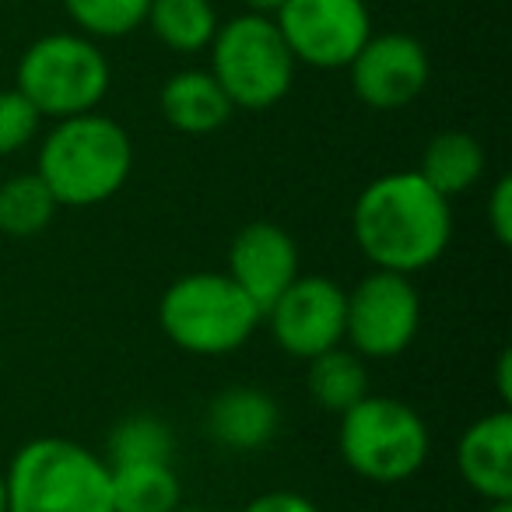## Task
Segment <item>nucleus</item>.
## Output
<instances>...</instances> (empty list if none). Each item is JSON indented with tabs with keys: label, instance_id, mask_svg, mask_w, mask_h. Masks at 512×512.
Wrapping results in <instances>:
<instances>
[{
	"label": "nucleus",
	"instance_id": "1",
	"mask_svg": "<svg viewBox=\"0 0 512 512\" xmlns=\"http://www.w3.org/2000/svg\"><path fill=\"white\" fill-rule=\"evenodd\" d=\"M351 232L372 267L411 278L439 264L449 249L453 207L449 197L421 179L418 169L386 172L358 193Z\"/></svg>",
	"mask_w": 512,
	"mask_h": 512
},
{
	"label": "nucleus",
	"instance_id": "2",
	"mask_svg": "<svg viewBox=\"0 0 512 512\" xmlns=\"http://www.w3.org/2000/svg\"><path fill=\"white\" fill-rule=\"evenodd\" d=\"M134 169V144L116 120L78 113L57 120L39 144L36 172L60 207H95L123 190Z\"/></svg>",
	"mask_w": 512,
	"mask_h": 512
},
{
	"label": "nucleus",
	"instance_id": "3",
	"mask_svg": "<svg viewBox=\"0 0 512 512\" xmlns=\"http://www.w3.org/2000/svg\"><path fill=\"white\" fill-rule=\"evenodd\" d=\"M8 512H113L109 463L81 442L39 435L8 463Z\"/></svg>",
	"mask_w": 512,
	"mask_h": 512
},
{
	"label": "nucleus",
	"instance_id": "4",
	"mask_svg": "<svg viewBox=\"0 0 512 512\" xmlns=\"http://www.w3.org/2000/svg\"><path fill=\"white\" fill-rule=\"evenodd\" d=\"M264 313L225 271L176 278L158 299V327L186 355L221 358L256 334Z\"/></svg>",
	"mask_w": 512,
	"mask_h": 512
},
{
	"label": "nucleus",
	"instance_id": "5",
	"mask_svg": "<svg viewBox=\"0 0 512 512\" xmlns=\"http://www.w3.org/2000/svg\"><path fill=\"white\" fill-rule=\"evenodd\" d=\"M337 449L351 474L372 484H400L425 467L432 432L411 404L369 393L341 414Z\"/></svg>",
	"mask_w": 512,
	"mask_h": 512
},
{
	"label": "nucleus",
	"instance_id": "6",
	"mask_svg": "<svg viewBox=\"0 0 512 512\" xmlns=\"http://www.w3.org/2000/svg\"><path fill=\"white\" fill-rule=\"evenodd\" d=\"M211 74L235 109H271L295 81V57L271 15H239L211 39Z\"/></svg>",
	"mask_w": 512,
	"mask_h": 512
},
{
	"label": "nucleus",
	"instance_id": "7",
	"mask_svg": "<svg viewBox=\"0 0 512 512\" xmlns=\"http://www.w3.org/2000/svg\"><path fill=\"white\" fill-rule=\"evenodd\" d=\"M18 92L50 120L92 113L109 92V64L88 36H43L18 60Z\"/></svg>",
	"mask_w": 512,
	"mask_h": 512
},
{
	"label": "nucleus",
	"instance_id": "8",
	"mask_svg": "<svg viewBox=\"0 0 512 512\" xmlns=\"http://www.w3.org/2000/svg\"><path fill=\"white\" fill-rule=\"evenodd\" d=\"M421 327V295L407 274H365L344 302V344L372 362L404 355Z\"/></svg>",
	"mask_w": 512,
	"mask_h": 512
},
{
	"label": "nucleus",
	"instance_id": "9",
	"mask_svg": "<svg viewBox=\"0 0 512 512\" xmlns=\"http://www.w3.org/2000/svg\"><path fill=\"white\" fill-rule=\"evenodd\" d=\"M274 25L285 36L295 64L320 71L348 67L372 36L365 0H285L274 11Z\"/></svg>",
	"mask_w": 512,
	"mask_h": 512
},
{
	"label": "nucleus",
	"instance_id": "10",
	"mask_svg": "<svg viewBox=\"0 0 512 512\" xmlns=\"http://www.w3.org/2000/svg\"><path fill=\"white\" fill-rule=\"evenodd\" d=\"M344 302H348V292L334 278L299 274L264 309V320L271 327L274 344L285 355L309 362L344 344Z\"/></svg>",
	"mask_w": 512,
	"mask_h": 512
},
{
	"label": "nucleus",
	"instance_id": "11",
	"mask_svg": "<svg viewBox=\"0 0 512 512\" xmlns=\"http://www.w3.org/2000/svg\"><path fill=\"white\" fill-rule=\"evenodd\" d=\"M351 88L369 109H404L425 92L428 85V53L414 36L404 32H383L369 36L365 46L348 64Z\"/></svg>",
	"mask_w": 512,
	"mask_h": 512
},
{
	"label": "nucleus",
	"instance_id": "12",
	"mask_svg": "<svg viewBox=\"0 0 512 512\" xmlns=\"http://www.w3.org/2000/svg\"><path fill=\"white\" fill-rule=\"evenodd\" d=\"M225 274L264 313L299 278V246L288 228L274 221H249L232 235Z\"/></svg>",
	"mask_w": 512,
	"mask_h": 512
},
{
	"label": "nucleus",
	"instance_id": "13",
	"mask_svg": "<svg viewBox=\"0 0 512 512\" xmlns=\"http://www.w3.org/2000/svg\"><path fill=\"white\" fill-rule=\"evenodd\" d=\"M456 470L484 502L512 498V414L495 411L463 428L456 442Z\"/></svg>",
	"mask_w": 512,
	"mask_h": 512
},
{
	"label": "nucleus",
	"instance_id": "14",
	"mask_svg": "<svg viewBox=\"0 0 512 512\" xmlns=\"http://www.w3.org/2000/svg\"><path fill=\"white\" fill-rule=\"evenodd\" d=\"M207 435L221 449L253 453L264 449L281 428V407L271 393L256 386H228L207 404Z\"/></svg>",
	"mask_w": 512,
	"mask_h": 512
},
{
	"label": "nucleus",
	"instance_id": "15",
	"mask_svg": "<svg viewBox=\"0 0 512 512\" xmlns=\"http://www.w3.org/2000/svg\"><path fill=\"white\" fill-rule=\"evenodd\" d=\"M158 106H162V116L172 130L190 134V137H204V134L221 130L235 109L232 102H228V95L221 92V85L214 81L211 71L172 74L162 85Z\"/></svg>",
	"mask_w": 512,
	"mask_h": 512
},
{
	"label": "nucleus",
	"instance_id": "16",
	"mask_svg": "<svg viewBox=\"0 0 512 512\" xmlns=\"http://www.w3.org/2000/svg\"><path fill=\"white\" fill-rule=\"evenodd\" d=\"M484 148L467 130H442L421 151L418 172L432 190L442 197H460L474 190L477 179L484 176Z\"/></svg>",
	"mask_w": 512,
	"mask_h": 512
},
{
	"label": "nucleus",
	"instance_id": "17",
	"mask_svg": "<svg viewBox=\"0 0 512 512\" xmlns=\"http://www.w3.org/2000/svg\"><path fill=\"white\" fill-rule=\"evenodd\" d=\"M109 495H113V512H176L179 477L169 460L113 463Z\"/></svg>",
	"mask_w": 512,
	"mask_h": 512
},
{
	"label": "nucleus",
	"instance_id": "18",
	"mask_svg": "<svg viewBox=\"0 0 512 512\" xmlns=\"http://www.w3.org/2000/svg\"><path fill=\"white\" fill-rule=\"evenodd\" d=\"M306 390L323 411L337 414L341 418L348 407H355L362 397H369V369H365V358L358 351L337 348L323 351V355L309 358L306 372Z\"/></svg>",
	"mask_w": 512,
	"mask_h": 512
},
{
	"label": "nucleus",
	"instance_id": "19",
	"mask_svg": "<svg viewBox=\"0 0 512 512\" xmlns=\"http://www.w3.org/2000/svg\"><path fill=\"white\" fill-rule=\"evenodd\" d=\"M60 204L39 172H18L0 183V235L36 239L53 225Z\"/></svg>",
	"mask_w": 512,
	"mask_h": 512
},
{
	"label": "nucleus",
	"instance_id": "20",
	"mask_svg": "<svg viewBox=\"0 0 512 512\" xmlns=\"http://www.w3.org/2000/svg\"><path fill=\"white\" fill-rule=\"evenodd\" d=\"M144 22L172 53H200L218 32V15L207 0H151Z\"/></svg>",
	"mask_w": 512,
	"mask_h": 512
},
{
	"label": "nucleus",
	"instance_id": "21",
	"mask_svg": "<svg viewBox=\"0 0 512 512\" xmlns=\"http://www.w3.org/2000/svg\"><path fill=\"white\" fill-rule=\"evenodd\" d=\"M176 453L172 428L158 414H130L116 421L106 439V463H144V460H169Z\"/></svg>",
	"mask_w": 512,
	"mask_h": 512
},
{
	"label": "nucleus",
	"instance_id": "22",
	"mask_svg": "<svg viewBox=\"0 0 512 512\" xmlns=\"http://www.w3.org/2000/svg\"><path fill=\"white\" fill-rule=\"evenodd\" d=\"M151 0H64L67 15L92 39H120L141 29Z\"/></svg>",
	"mask_w": 512,
	"mask_h": 512
},
{
	"label": "nucleus",
	"instance_id": "23",
	"mask_svg": "<svg viewBox=\"0 0 512 512\" xmlns=\"http://www.w3.org/2000/svg\"><path fill=\"white\" fill-rule=\"evenodd\" d=\"M39 123L43 116L36 113V106L18 88H4L0 92V158L29 148L39 134Z\"/></svg>",
	"mask_w": 512,
	"mask_h": 512
},
{
	"label": "nucleus",
	"instance_id": "24",
	"mask_svg": "<svg viewBox=\"0 0 512 512\" xmlns=\"http://www.w3.org/2000/svg\"><path fill=\"white\" fill-rule=\"evenodd\" d=\"M488 228L498 239V246L512 242V176H502L488 197Z\"/></svg>",
	"mask_w": 512,
	"mask_h": 512
},
{
	"label": "nucleus",
	"instance_id": "25",
	"mask_svg": "<svg viewBox=\"0 0 512 512\" xmlns=\"http://www.w3.org/2000/svg\"><path fill=\"white\" fill-rule=\"evenodd\" d=\"M242 512H320V505H316L313 498L302 495V491L278 488V491H264V495H256Z\"/></svg>",
	"mask_w": 512,
	"mask_h": 512
},
{
	"label": "nucleus",
	"instance_id": "26",
	"mask_svg": "<svg viewBox=\"0 0 512 512\" xmlns=\"http://www.w3.org/2000/svg\"><path fill=\"white\" fill-rule=\"evenodd\" d=\"M495 379H498V397L509 400L512 397V355H509V351H502V358H498Z\"/></svg>",
	"mask_w": 512,
	"mask_h": 512
},
{
	"label": "nucleus",
	"instance_id": "27",
	"mask_svg": "<svg viewBox=\"0 0 512 512\" xmlns=\"http://www.w3.org/2000/svg\"><path fill=\"white\" fill-rule=\"evenodd\" d=\"M246 4L256 11V15H274V11H278L285 0H246Z\"/></svg>",
	"mask_w": 512,
	"mask_h": 512
},
{
	"label": "nucleus",
	"instance_id": "28",
	"mask_svg": "<svg viewBox=\"0 0 512 512\" xmlns=\"http://www.w3.org/2000/svg\"><path fill=\"white\" fill-rule=\"evenodd\" d=\"M484 512H512V498L509 502H488L484 505Z\"/></svg>",
	"mask_w": 512,
	"mask_h": 512
},
{
	"label": "nucleus",
	"instance_id": "29",
	"mask_svg": "<svg viewBox=\"0 0 512 512\" xmlns=\"http://www.w3.org/2000/svg\"><path fill=\"white\" fill-rule=\"evenodd\" d=\"M0 512H8V484H4V474H0Z\"/></svg>",
	"mask_w": 512,
	"mask_h": 512
},
{
	"label": "nucleus",
	"instance_id": "30",
	"mask_svg": "<svg viewBox=\"0 0 512 512\" xmlns=\"http://www.w3.org/2000/svg\"><path fill=\"white\" fill-rule=\"evenodd\" d=\"M176 512H207V509H176Z\"/></svg>",
	"mask_w": 512,
	"mask_h": 512
}]
</instances>
